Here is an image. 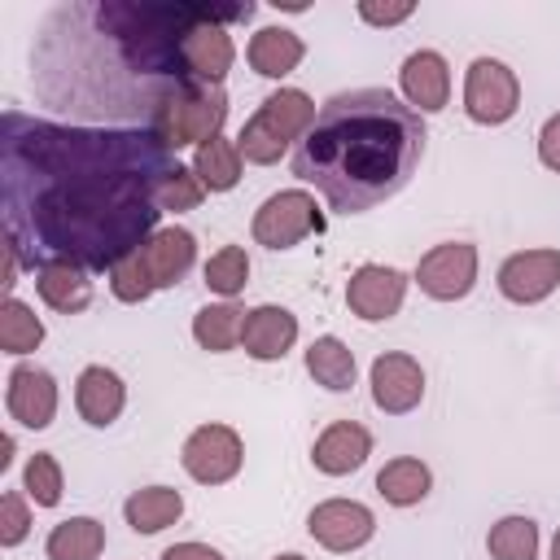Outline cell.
I'll list each match as a JSON object with an SVG mask.
<instances>
[{
    "label": "cell",
    "mask_w": 560,
    "mask_h": 560,
    "mask_svg": "<svg viewBox=\"0 0 560 560\" xmlns=\"http://www.w3.org/2000/svg\"><path fill=\"white\" fill-rule=\"evenodd\" d=\"M175 166L149 127H74L4 109V236L35 271L44 262L109 271L158 232V188Z\"/></svg>",
    "instance_id": "cell-1"
},
{
    "label": "cell",
    "mask_w": 560,
    "mask_h": 560,
    "mask_svg": "<svg viewBox=\"0 0 560 560\" xmlns=\"http://www.w3.org/2000/svg\"><path fill=\"white\" fill-rule=\"evenodd\" d=\"M424 153L420 114L389 88L337 92L293 149V175L332 210L363 214L407 188Z\"/></svg>",
    "instance_id": "cell-2"
},
{
    "label": "cell",
    "mask_w": 560,
    "mask_h": 560,
    "mask_svg": "<svg viewBox=\"0 0 560 560\" xmlns=\"http://www.w3.org/2000/svg\"><path fill=\"white\" fill-rule=\"evenodd\" d=\"M149 131L175 153L184 144H206L223 136L228 122V92L210 83H175L158 101H149Z\"/></svg>",
    "instance_id": "cell-3"
},
{
    "label": "cell",
    "mask_w": 560,
    "mask_h": 560,
    "mask_svg": "<svg viewBox=\"0 0 560 560\" xmlns=\"http://www.w3.org/2000/svg\"><path fill=\"white\" fill-rule=\"evenodd\" d=\"M315 114H319V109H315V101H311L302 88H280V92L262 96L258 109L249 114V122H245L241 136H236L241 158L254 162V166L280 162V153H284L293 140L306 136V127L315 122Z\"/></svg>",
    "instance_id": "cell-4"
},
{
    "label": "cell",
    "mask_w": 560,
    "mask_h": 560,
    "mask_svg": "<svg viewBox=\"0 0 560 560\" xmlns=\"http://www.w3.org/2000/svg\"><path fill=\"white\" fill-rule=\"evenodd\" d=\"M249 232L267 249H293L311 232L315 236L324 232V214H319V206H315V197L306 188H280L254 210V228Z\"/></svg>",
    "instance_id": "cell-5"
},
{
    "label": "cell",
    "mask_w": 560,
    "mask_h": 560,
    "mask_svg": "<svg viewBox=\"0 0 560 560\" xmlns=\"http://www.w3.org/2000/svg\"><path fill=\"white\" fill-rule=\"evenodd\" d=\"M521 105V79L499 57H477L464 74V114L481 127H499Z\"/></svg>",
    "instance_id": "cell-6"
},
{
    "label": "cell",
    "mask_w": 560,
    "mask_h": 560,
    "mask_svg": "<svg viewBox=\"0 0 560 560\" xmlns=\"http://www.w3.org/2000/svg\"><path fill=\"white\" fill-rule=\"evenodd\" d=\"M241 459H245V446H241V433L232 424H201L188 433L184 451H179V464L192 481L201 486H223L241 472Z\"/></svg>",
    "instance_id": "cell-7"
},
{
    "label": "cell",
    "mask_w": 560,
    "mask_h": 560,
    "mask_svg": "<svg viewBox=\"0 0 560 560\" xmlns=\"http://www.w3.org/2000/svg\"><path fill=\"white\" fill-rule=\"evenodd\" d=\"M416 284L433 302H459L477 284V245L468 241H442L416 262Z\"/></svg>",
    "instance_id": "cell-8"
},
{
    "label": "cell",
    "mask_w": 560,
    "mask_h": 560,
    "mask_svg": "<svg viewBox=\"0 0 560 560\" xmlns=\"http://www.w3.org/2000/svg\"><path fill=\"white\" fill-rule=\"evenodd\" d=\"M306 529L328 551H359L376 534V516L359 499H324V503L311 508Z\"/></svg>",
    "instance_id": "cell-9"
},
{
    "label": "cell",
    "mask_w": 560,
    "mask_h": 560,
    "mask_svg": "<svg viewBox=\"0 0 560 560\" xmlns=\"http://www.w3.org/2000/svg\"><path fill=\"white\" fill-rule=\"evenodd\" d=\"M402 298H407V276L398 267H385V262H363L346 280V306H350V315H359L368 324L398 315Z\"/></svg>",
    "instance_id": "cell-10"
},
{
    "label": "cell",
    "mask_w": 560,
    "mask_h": 560,
    "mask_svg": "<svg viewBox=\"0 0 560 560\" xmlns=\"http://www.w3.org/2000/svg\"><path fill=\"white\" fill-rule=\"evenodd\" d=\"M424 398V368L402 354V350H385L372 359V402L385 416H407L416 411Z\"/></svg>",
    "instance_id": "cell-11"
},
{
    "label": "cell",
    "mask_w": 560,
    "mask_h": 560,
    "mask_svg": "<svg viewBox=\"0 0 560 560\" xmlns=\"http://www.w3.org/2000/svg\"><path fill=\"white\" fill-rule=\"evenodd\" d=\"M556 284H560V249H521L499 267V293L521 306L551 298Z\"/></svg>",
    "instance_id": "cell-12"
},
{
    "label": "cell",
    "mask_w": 560,
    "mask_h": 560,
    "mask_svg": "<svg viewBox=\"0 0 560 560\" xmlns=\"http://www.w3.org/2000/svg\"><path fill=\"white\" fill-rule=\"evenodd\" d=\"M4 407L22 429H48L52 416H57V381H52V372H44L35 363H18L9 372Z\"/></svg>",
    "instance_id": "cell-13"
},
{
    "label": "cell",
    "mask_w": 560,
    "mask_h": 560,
    "mask_svg": "<svg viewBox=\"0 0 560 560\" xmlns=\"http://www.w3.org/2000/svg\"><path fill=\"white\" fill-rule=\"evenodd\" d=\"M398 88H402V101L416 109V114H438L446 101H451V70H446V57L433 52V48H416L402 70H398Z\"/></svg>",
    "instance_id": "cell-14"
},
{
    "label": "cell",
    "mask_w": 560,
    "mask_h": 560,
    "mask_svg": "<svg viewBox=\"0 0 560 560\" xmlns=\"http://www.w3.org/2000/svg\"><path fill=\"white\" fill-rule=\"evenodd\" d=\"M298 341V315L276 306V302H262L245 315V328H241V346L249 359L258 363H271V359H284Z\"/></svg>",
    "instance_id": "cell-15"
},
{
    "label": "cell",
    "mask_w": 560,
    "mask_h": 560,
    "mask_svg": "<svg viewBox=\"0 0 560 560\" xmlns=\"http://www.w3.org/2000/svg\"><path fill=\"white\" fill-rule=\"evenodd\" d=\"M140 258L153 276V289H171L179 284L192 262H197V236L188 228H158L144 245H140Z\"/></svg>",
    "instance_id": "cell-16"
},
{
    "label": "cell",
    "mask_w": 560,
    "mask_h": 560,
    "mask_svg": "<svg viewBox=\"0 0 560 560\" xmlns=\"http://www.w3.org/2000/svg\"><path fill=\"white\" fill-rule=\"evenodd\" d=\"M368 455H372V433H368L359 420H332V424L315 438V446H311V464H315L319 472H328V477L354 472Z\"/></svg>",
    "instance_id": "cell-17"
},
{
    "label": "cell",
    "mask_w": 560,
    "mask_h": 560,
    "mask_svg": "<svg viewBox=\"0 0 560 560\" xmlns=\"http://www.w3.org/2000/svg\"><path fill=\"white\" fill-rule=\"evenodd\" d=\"M74 407H79V416H83L88 424H96V429L114 424V420L122 416V407H127V385H122V376H118L114 368H105V363L83 368L79 381H74Z\"/></svg>",
    "instance_id": "cell-18"
},
{
    "label": "cell",
    "mask_w": 560,
    "mask_h": 560,
    "mask_svg": "<svg viewBox=\"0 0 560 560\" xmlns=\"http://www.w3.org/2000/svg\"><path fill=\"white\" fill-rule=\"evenodd\" d=\"M245 57H249L254 74H262V79H284V74H293L298 61L306 57V44H302V35L289 31V26H262V31L249 35Z\"/></svg>",
    "instance_id": "cell-19"
},
{
    "label": "cell",
    "mask_w": 560,
    "mask_h": 560,
    "mask_svg": "<svg viewBox=\"0 0 560 560\" xmlns=\"http://www.w3.org/2000/svg\"><path fill=\"white\" fill-rule=\"evenodd\" d=\"M35 289H39V298H44L52 311H61V315H79V311L92 302V280H88V271L74 267V262H44V267L35 271Z\"/></svg>",
    "instance_id": "cell-20"
},
{
    "label": "cell",
    "mask_w": 560,
    "mask_h": 560,
    "mask_svg": "<svg viewBox=\"0 0 560 560\" xmlns=\"http://www.w3.org/2000/svg\"><path fill=\"white\" fill-rule=\"evenodd\" d=\"M122 516L136 534H162L166 525H175L184 516V494L171 490V486H144V490H131L127 503H122Z\"/></svg>",
    "instance_id": "cell-21"
},
{
    "label": "cell",
    "mask_w": 560,
    "mask_h": 560,
    "mask_svg": "<svg viewBox=\"0 0 560 560\" xmlns=\"http://www.w3.org/2000/svg\"><path fill=\"white\" fill-rule=\"evenodd\" d=\"M429 486H433V472H429V464L416 459V455H398V459H389V464L376 472V490H381V499L394 503V508H416V503L429 494Z\"/></svg>",
    "instance_id": "cell-22"
},
{
    "label": "cell",
    "mask_w": 560,
    "mask_h": 560,
    "mask_svg": "<svg viewBox=\"0 0 560 560\" xmlns=\"http://www.w3.org/2000/svg\"><path fill=\"white\" fill-rule=\"evenodd\" d=\"M44 551L48 560H96L105 551V525L92 516H70L48 529Z\"/></svg>",
    "instance_id": "cell-23"
},
{
    "label": "cell",
    "mask_w": 560,
    "mask_h": 560,
    "mask_svg": "<svg viewBox=\"0 0 560 560\" xmlns=\"http://www.w3.org/2000/svg\"><path fill=\"white\" fill-rule=\"evenodd\" d=\"M241 149H236V140H228V136H214V140H206V144H197V153H192V171H197V179L206 184V192H228V188H236L241 184Z\"/></svg>",
    "instance_id": "cell-24"
},
{
    "label": "cell",
    "mask_w": 560,
    "mask_h": 560,
    "mask_svg": "<svg viewBox=\"0 0 560 560\" xmlns=\"http://www.w3.org/2000/svg\"><path fill=\"white\" fill-rule=\"evenodd\" d=\"M245 315H249V311H241L236 302H210V306H201V311L192 315V337H197V346L210 350V354H223V350L241 346Z\"/></svg>",
    "instance_id": "cell-25"
},
{
    "label": "cell",
    "mask_w": 560,
    "mask_h": 560,
    "mask_svg": "<svg viewBox=\"0 0 560 560\" xmlns=\"http://www.w3.org/2000/svg\"><path fill=\"white\" fill-rule=\"evenodd\" d=\"M306 372L315 376V385L341 394L354 385V350L341 337H315L306 346Z\"/></svg>",
    "instance_id": "cell-26"
},
{
    "label": "cell",
    "mask_w": 560,
    "mask_h": 560,
    "mask_svg": "<svg viewBox=\"0 0 560 560\" xmlns=\"http://www.w3.org/2000/svg\"><path fill=\"white\" fill-rule=\"evenodd\" d=\"M486 551L494 560H538V525L529 516H503L490 525Z\"/></svg>",
    "instance_id": "cell-27"
},
{
    "label": "cell",
    "mask_w": 560,
    "mask_h": 560,
    "mask_svg": "<svg viewBox=\"0 0 560 560\" xmlns=\"http://www.w3.org/2000/svg\"><path fill=\"white\" fill-rule=\"evenodd\" d=\"M39 341H44L39 315L26 302L4 298V306H0V346H4V354H31Z\"/></svg>",
    "instance_id": "cell-28"
},
{
    "label": "cell",
    "mask_w": 560,
    "mask_h": 560,
    "mask_svg": "<svg viewBox=\"0 0 560 560\" xmlns=\"http://www.w3.org/2000/svg\"><path fill=\"white\" fill-rule=\"evenodd\" d=\"M201 276H206V289L210 293H219L223 302H232L249 284V254L241 245H223V249L210 254V262H206Z\"/></svg>",
    "instance_id": "cell-29"
},
{
    "label": "cell",
    "mask_w": 560,
    "mask_h": 560,
    "mask_svg": "<svg viewBox=\"0 0 560 560\" xmlns=\"http://www.w3.org/2000/svg\"><path fill=\"white\" fill-rule=\"evenodd\" d=\"M22 490L35 499V508H57L61 494H66V481H61V464L52 451H35L22 468Z\"/></svg>",
    "instance_id": "cell-30"
},
{
    "label": "cell",
    "mask_w": 560,
    "mask_h": 560,
    "mask_svg": "<svg viewBox=\"0 0 560 560\" xmlns=\"http://www.w3.org/2000/svg\"><path fill=\"white\" fill-rule=\"evenodd\" d=\"M201 197H206V184L197 179V171H192V166H175V171L162 179V188H158V210H162V214L197 210Z\"/></svg>",
    "instance_id": "cell-31"
},
{
    "label": "cell",
    "mask_w": 560,
    "mask_h": 560,
    "mask_svg": "<svg viewBox=\"0 0 560 560\" xmlns=\"http://www.w3.org/2000/svg\"><path fill=\"white\" fill-rule=\"evenodd\" d=\"M109 293L118 298V302H144L149 293H153V276H149V267H144V258H140V249H131L122 262H114L109 267Z\"/></svg>",
    "instance_id": "cell-32"
},
{
    "label": "cell",
    "mask_w": 560,
    "mask_h": 560,
    "mask_svg": "<svg viewBox=\"0 0 560 560\" xmlns=\"http://www.w3.org/2000/svg\"><path fill=\"white\" fill-rule=\"evenodd\" d=\"M31 529V512H26V499L18 490H9L0 499V547H18Z\"/></svg>",
    "instance_id": "cell-33"
},
{
    "label": "cell",
    "mask_w": 560,
    "mask_h": 560,
    "mask_svg": "<svg viewBox=\"0 0 560 560\" xmlns=\"http://www.w3.org/2000/svg\"><path fill=\"white\" fill-rule=\"evenodd\" d=\"M411 13H416L411 0H398V4H372V0H363V4H359V18L372 22V26H398V22H407Z\"/></svg>",
    "instance_id": "cell-34"
},
{
    "label": "cell",
    "mask_w": 560,
    "mask_h": 560,
    "mask_svg": "<svg viewBox=\"0 0 560 560\" xmlns=\"http://www.w3.org/2000/svg\"><path fill=\"white\" fill-rule=\"evenodd\" d=\"M538 162L547 171H560V114H551L538 131Z\"/></svg>",
    "instance_id": "cell-35"
},
{
    "label": "cell",
    "mask_w": 560,
    "mask_h": 560,
    "mask_svg": "<svg viewBox=\"0 0 560 560\" xmlns=\"http://www.w3.org/2000/svg\"><path fill=\"white\" fill-rule=\"evenodd\" d=\"M158 560H223V551H214L210 542H175Z\"/></svg>",
    "instance_id": "cell-36"
},
{
    "label": "cell",
    "mask_w": 560,
    "mask_h": 560,
    "mask_svg": "<svg viewBox=\"0 0 560 560\" xmlns=\"http://www.w3.org/2000/svg\"><path fill=\"white\" fill-rule=\"evenodd\" d=\"M0 249H4V271H0V284H4V293L13 298V284H18V262H22V254H18V245H13L9 236H4V245H0Z\"/></svg>",
    "instance_id": "cell-37"
},
{
    "label": "cell",
    "mask_w": 560,
    "mask_h": 560,
    "mask_svg": "<svg viewBox=\"0 0 560 560\" xmlns=\"http://www.w3.org/2000/svg\"><path fill=\"white\" fill-rule=\"evenodd\" d=\"M551 560H560V529H556V538H551Z\"/></svg>",
    "instance_id": "cell-38"
},
{
    "label": "cell",
    "mask_w": 560,
    "mask_h": 560,
    "mask_svg": "<svg viewBox=\"0 0 560 560\" xmlns=\"http://www.w3.org/2000/svg\"><path fill=\"white\" fill-rule=\"evenodd\" d=\"M271 560H306V556H298V551H284V556H271Z\"/></svg>",
    "instance_id": "cell-39"
}]
</instances>
